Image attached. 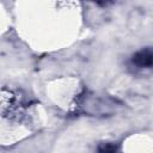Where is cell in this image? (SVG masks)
Wrapping results in <instances>:
<instances>
[{
    "label": "cell",
    "instance_id": "obj_1",
    "mask_svg": "<svg viewBox=\"0 0 153 153\" xmlns=\"http://www.w3.org/2000/svg\"><path fill=\"white\" fill-rule=\"evenodd\" d=\"M131 62L140 68H151L152 62H153L152 49L149 47H147V48H143V49L136 51L131 57Z\"/></svg>",
    "mask_w": 153,
    "mask_h": 153
},
{
    "label": "cell",
    "instance_id": "obj_2",
    "mask_svg": "<svg viewBox=\"0 0 153 153\" xmlns=\"http://www.w3.org/2000/svg\"><path fill=\"white\" fill-rule=\"evenodd\" d=\"M98 151L99 152H115L117 151V147L114 143H102L98 147Z\"/></svg>",
    "mask_w": 153,
    "mask_h": 153
},
{
    "label": "cell",
    "instance_id": "obj_3",
    "mask_svg": "<svg viewBox=\"0 0 153 153\" xmlns=\"http://www.w3.org/2000/svg\"><path fill=\"white\" fill-rule=\"evenodd\" d=\"M92 1L96 2L99 6H108V5H110L112 2V0H92Z\"/></svg>",
    "mask_w": 153,
    "mask_h": 153
}]
</instances>
